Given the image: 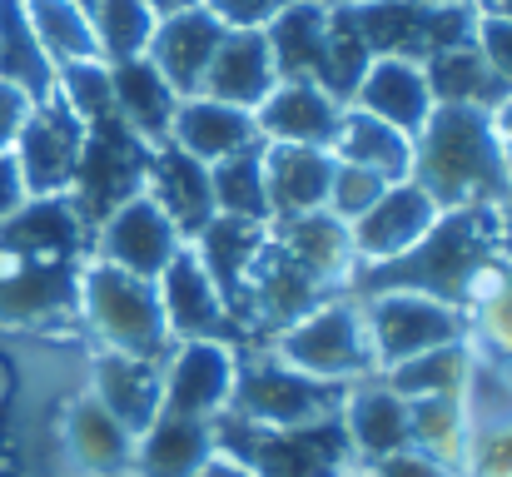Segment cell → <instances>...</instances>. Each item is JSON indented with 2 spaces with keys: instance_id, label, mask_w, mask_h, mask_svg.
Here are the masks:
<instances>
[{
  "instance_id": "obj_1",
  "label": "cell",
  "mask_w": 512,
  "mask_h": 477,
  "mask_svg": "<svg viewBox=\"0 0 512 477\" xmlns=\"http://www.w3.org/2000/svg\"><path fill=\"white\" fill-rule=\"evenodd\" d=\"M498 249V204H473V209H443L433 229L398 259L383 264H358L348 274V289L358 299L373 294H428L438 304L463 309L488 274V259Z\"/></svg>"
},
{
  "instance_id": "obj_2",
  "label": "cell",
  "mask_w": 512,
  "mask_h": 477,
  "mask_svg": "<svg viewBox=\"0 0 512 477\" xmlns=\"http://www.w3.org/2000/svg\"><path fill=\"white\" fill-rule=\"evenodd\" d=\"M408 179L438 209H473V204H508L512 169L503 140L493 130V110L473 105H433L413 140Z\"/></svg>"
},
{
  "instance_id": "obj_3",
  "label": "cell",
  "mask_w": 512,
  "mask_h": 477,
  "mask_svg": "<svg viewBox=\"0 0 512 477\" xmlns=\"http://www.w3.org/2000/svg\"><path fill=\"white\" fill-rule=\"evenodd\" d=\"M214 438L254 477H339L353 458L343 418H319V423H299V428H264L239 413H224L214 423Z\"/></svg>"
},
{
  "instance_id": "obj_4",
  "label": "cell",
  "mask_w": 512,
  "mask_h": 477,
  "mask_svg": "<svg viewBox=\"0 0 512 477\" xmlns=\"http://www.w3.org/2000/svg\"><path fill=\"white\" fill-rule=\"evenodd\" d=\"M150 155H155V145L145 135H135L115 110L85 125L80 164H75V179H70V204H75V214H80V224L90 234L120 204H130L135 194H145Z\"/></svg>"
},
{
  "instance_id": "obj_5",
  "label": "cell",
  "mask_w": 512,
  "mask_h": 477,
  "mask_svg": "<svg viewBox=\"0 0 512 477\" xmlns=\"http://www.w3.org/2000/svg\"><path fill=\"white\" fill-rule=\"evenodd\" d=\"M478 5L468 0H358L348 5V20L358 25L363 45L393 60H413L423 65L438 50L468 45L478 30Z\"/></svg>"
},
{
  "instance_id": "obj_6",
  "label": "cell",
  "mask_w": 512,
  "mask_h": 477,
  "mask_svg": "<svg viewBox=\"0 0 512 477\" xmlns=\"http://www.w3.org/2000/svg\"><path fill=\"white\" fill-rule=\"evenodd\" d=\"M80 314L90 318V328L115 353L165 358V348H170V323L160 309L155 279L125 274L115 264H90L80 274Z\"/></svg>"
},
{
  "instance_id": "obj_7",
  "label": "cell",
  "mask_w": 512,
  "mask_h": 477,
  "mask_svg": "<svg viewBox=\"0 0 512 477\" xmlns=\"http://www.w3.org/2000/svg\"><path fill=\"white\" fill-rule=\"evenodd\" d=\"M343 398H348L343 383L309 378V373L289 368L284 358H249L244 368H234L229 413L264 423V428H299V423L339 418Z\"/></svg>"
},
{
  "instance_id": "obj_8",
  "label": "cell",
  "mask_w": 512,
  "mask_h": 477,
  "mask_svg": "<svg viewBox=\"0 0 512 477\" xmlns=\"http://www.w3.org/2000/svg\"><path fill=\"white\" fill-rule=\"evenodd\" d=\"M329 284H319L274 234L264 239V249L254 254L234 304H229V318L239 333H284L294 328L304 314H314L324 304Z\"/></svg>"
},
{
  "instance_id": "obj_9",
  "label": "cell",
  "mask_w": 512,
  "mask_h": 477,
  "mask_svg": "<svg viewBox=\"0 0 512 477\" xmlns=\"http://www.w3.org/2000/svg\"><path fill=\"white\" fill-rule=\"evenodd\" d=\"M279 358L309 378H329V383H343V378H358L373 368V348H368V328H363V314L353 304H319L314 314H304L294 328L279 333Z\"/></svg>"
},
{
  "instance_id": "obj_10",
  "label": "cell",
  "mask_w": 512,
  "mask_h": 477,
  "mask_svg": "<svg viewBox=\"0 0 512 477\" xmlns=\"http://www.w3.org/2000/svg\"><path fill=\"white\" fill-rule=\"evenodd\" d=\"M373 363H403L443 343H463V309L438 304L428 294H373L363 309Z\"/></svg>"
},
{
  "instance_id": "obj_11",
  "label": "cell",
  "mask_w": 512,
  "mask_h": 477,
  "mask_svg": "<svg viewBox=\"0 0 512 477\" xmlns=\"http://www.w3.org/2000/svg\"><path fill=\"white\" fill-rule=\"evenodd\" d=\"M80 145H85V120L60 95L30 105V115H25L15 145H10L20 184H25V199L65 194L70 179H75V164H80Z\"/></svg>"
},
{
  "instance_id": "obj_12",
  "label": "cell",
  "mask_w": 512,
  "mask_h": 477,
  "mask_svg": "<svg viewBox=\"0 0 512 477\" xmlns=\"http://www.w3.org/2000/svg\"><path fill=\"white\" fill-rule=\"evenodd\" d=\"M80 314L75 259H5L0 254V318L25 328H50Z\"/></svg>"
},
{
  "instance_id": "obj_13",
  "label": "cell",
  "mask_w": 512,
  "mask_h": 477,
  "mask_svg": "<svg viewBox=\"0 0 512 477\" xmlns=\"http://www.w3.org/2000/svg\"><path fill=\"white\" fill-rule=\"evenodd\" d=\"M95 234H100V264H115L140 279H160L165 264L184 249L179 229L165 219V209L150 194H135L130 204H120Z\"/></svg>"
},
{
  "instance_id": "obj_14",
  "label": "cell",
  "mask_w": 512,
  "mask_h": 477,
  "mask_svg": "<svg viewBox=\"0 0 512 477\" xmlns=\"http://www.w3.org/2000/svg\"><path fill=\"white\" fill-rule=\"evenodd\" d=\"M443 209L413 184V179H398L378 194L373 209H363L353 224H348V239H353V259L363 264H383V259H398L408 254L438 219Z\"/></svg>"
},
{
  "instance_id": "obj_15",
  "label": "cell",
  "mask_w": 512,
  "mask_h": 477,
  "mask_svg": "<svg viewBox=\"0 0 512 477\" xmlns=\"http://www.w3.org/2000/svg\"><path fill=\"white\" fill-rule=\"evenodd\" d=\"M155 289H160V309H165L170 333H179L184 343H194V338H214V343L239 338L234 318L224 309L214 279L204 274V264L194 259V249H179L174 254L170 264H165V274L155 279Z\"/></svg>"
},
{
  "instance_id": "obj_16",
  "label": "cell",
  "mask_w": 512,
  "mask_h": 477,
  "mask_svg": "<svg viewBox=\"0 0 512 477\" xmlns=\"http://www.w3.org/2000/svg\"><path fill=\"white\" fill-rule=\"evenodd\" d=\"M234 353L214 338H194L170 358L165 378V408L160 413H184V418H214L229 408L234 393Z\"/></svg>"
},
{
  "instance_id": "obj_17",
  "label": "cell",
  "mask_w": 512,
  "mask_h": 477,
  "mask_svg": "<svg viewBox=\"0 0 512 477\" xmlns=\"http://www.w3.org/2000/svg\"><path fill=\"white\" fill-rule=\"evenodd\" d=\"M343 105L319 90L314 80H279L274 95L254 110V125H259V140L269 145H314V150H329L334 135H339Z\"/></svg>"
},
{
  "instance_id": "obj_18",
  "label": "cell",
  "mask_w": 512,
  "mask_h": 477,
  "mask_svg": "<svg viewBox=\"0 0 512 477\" xmlns=\"http://www.w3.org/2000/svg\"><path fill=\"white\" fill-rule=\"evenodd\" d=\"M90 229L80 224L70 194H35L0 224L5 259H80Z\"/></svg>"
},
{
  "instance_id": "obj_19",
  "label": "cell",
  "mask_w": 512,
  "mask_h": 477,
  "mask_svg": "<svg viewBox=\"0 0 512 477\" xmlns=\"http://www.w3.org/2000/svg\"><path fill=\"white\" fill-rule=\"evenodd\" d=\"M279 85V70H274V55H269V40L264 30H224L209 70H204V90L209 100L219 105H239V110H259Z\"/></svg>"
},
{
  "instance_id": "obj_20",
  "label": "cell",
  "mask_w": 512,
  "mask_h": 477,
  "mask_svg": "<svg viewBox=\"0 0 512 477\" xmlns=\"http://www.w3.org/2000/svg\"><path fill=\"white\" fill-rule=\"evenodd\" d=\"M219 40H224V25H219L204 5H194V10L165 15V20L155 25V35H150V50H145V55L160 65V75L174 85V95H179V100H189V95H199V90H204V70H209V60H214Z\"/></svg>"
},
{
  "instance_id": "obj_21",
  "label": "cell",
  "mask_w": 512,
  "mask_h": 477,
  "mask_svg": "<svg viewBox=\"0 0 512 477\" xmlns=\"http://www.w3.org/2000/svg\"><path fill=\"white\" fill-rule=\"evenodd\" d=\"M334 150L314 145H264V189H269V224L314 214L329 204L334 184Z\"/></svg>"
},
{
  "instance_id": "obj_22",
  "label": "cell",
  "mask_w": 512,
  "mask_h": 477,
  "mask_svg": "<svg viewBox=\"0 0 512 477\" xmlns=\"http://www.w3.org/2000/svg\"><path fill=\"white\" fill-rule=\"evenodd\" d=\"M150 199L165 209L179 239H194L219 209H214V184H209V164L194 155H184L179 145H155L150 155Z\"/></svg>"
},
{
  "instance_id": "obj_23",
  "label": "cell",
  "mask_w": 512,
  "mask_h": 477,
  "mask_svg": "<svg viewBox=\"0 0 512 477\" xmlns=\"http://www.w3.org/2000/svg\"><path fill=\"white\" fill-rule=\"evenodd\" d=\"M95 403L130 433L140 438L160 408H165V378L155 368V358H130V353H100L95 363Z\"/></svg>"
},
{
  "instance_id": "obj_24",
  "label": "cell",
  "mask_w": 512,
  "mask_h": 477,
  "mask_svg": "<svg viewBox=\"0 0 512 477\" xmlns=\"http://www.w3.org/2000/svg\"><path fill=\"white\" fill-rule=\"evenodd\" d=\"M353 105L368 110V115H378L383 125L403 130L408 140H413V135L423 130V120L433 115V95H428L423 65L393 60V55H378V60L363 70V80H358V90H353Z\"/></svg>"
},
{
  "instance_id": "obj_25",
  "label": "cell",
  "mask_w": 512,
  "mask_h": 477,
  "mask_svg": "<svg viewBox=\"0 0 512 477\" xmlns=\"http://www.w3.org/2000/svg\"><path fill=\"white\" fill-rule=\"evenodd\" d=\"M170 145H179L184 155L204 159V164H214V159L239 155V150L259 145V125H254V110L219 105V100H209V95H189V100H179V110H174Z\"/></svg>"
},
{
  "instance_id": "obj_26",
  "label": "cell",
  "mask_w": 512,
  "mask_h": 477,
  "mask_svg": "<svg viewBox=\"0 0 512 477\" xmlns=\"http://www.w3.org/2000/svg\"><path fill=\"white\" fill-rule=\"evenodd\" d=\"M110 90H115V115L145 135L150 145H165L179 110L174 85L160 75V65L150 55H130V60H110Z\"/></svg>"
},
{
  "instance_id": "obj_27",
  "label": "cell",
  "mask_w": 512,
  "mask_h": 477,
  "mask_svg": "<svg viewBox=\"0 0 512 477\" xmlns=\"http://www.w3.org/2000/svg\"><path fill=\"white\" fill-rule=\"evenodd\" d=\"M264 40H269L279 80H314L324 65V40H329V0H289L264 25Z\"/></svg>"
},
{
  "instance_id": "obj_28",
  "label": "cell",
  "mask_w": 512,
  "mask_h": 477,
  "mask_svg": "<svg viewBox=\"0 0 512 477\" xmlns=\"http://www.w3.org/2000/svg\"><path fill=\"white\" fill-rule=\"evenodd\" d=\"M423 80H428L433 105H473V110H498V105L512 95L508 85L498 80V70L483 60L478 40L428 55V60H423Z\"/></svg>"
},
{
  "instance_id": "obj_29",
  "label": "cell",
  "mask_w": 512,
  "mask_h": 477,
  "mask_svg": "<svg viewBox=\"0 0 512 477\" xmlns=\"http://www.w3.org/2000/svg\"><path fill=\"white\" fill-rule=\"evenodd\" d=\"M264 239H269V224L234 219V214H214V219L194 234V259H199V264H204V274L214 279V289H219L224 309L234 304V294H239V284H244V274H249L254 254L264 249Z\"/></svg>"
},
{
  "instance_id": "obj_30",
  "label": "cell",
  "mask_w": 512,
  "mask_h": 477,
  "mask_svg": "<svg viewBox=\"0 0 512 477\" xmlns=\"http://www.w3.org/2000/svg\"><path fill=\"white\" fill-rule=\"evenodd\" d=\"M274 239L319 279V284H339L353 274V239H348V224L329 209H314V214H294V219H274Z\"/></svg>"
},
{
  "instance_id": "obj_31",
  "label": "cell",
  "mask_w": 512,
  "mask_h": 477,
  "mask_svg": "<svg viewBox=\"0 0 512 477\" xmlns=\"http://www.w3.org/2000/svg\"><path fill=\"white\" fill-rule=\"evenodd\" d=\"M329 150H334V159H343V164H363V169L383 174L388 184L408 179V169H413V140H408L403 130L383 125L378 115L358 110V105L343 110L339 135H334Z\"/></svg>"
},
{
  "instance_id": "obj_32",
  "label": "cell",
  "mask_w": 512,
  "mask_h": 477,
  "mask_svg": "<svg viewBox=\"0 0 512 477\" xmlns=\"http://www.w3.org/2000/svg\"><path fill=\"white\" fill-rule=\"evenodd\" d=\"M140 473L145 477H194L209 463L214 428L209 418H184V413H160L140 433Z\"/></svg>"
},
{
  "instance_id": "obj_33",
  "label": "cell",
  "mask_w": 512,
  "mask_h": 477,
  "mask_svg": "<svg viewBox=\"0 0 512 477\" xmlns=\"http://www.w3.org/2000/svg\"><path fill=\"white\" fill-rule=\"evenodd\" d=\"M0 80L25 90L30 105L55 95V65L30 30L25 0H0Z\"/></svg>"
},
{
  "instance_id": "obj_34",
  "label": "cell",
  "mask_w": 512,
  "mask_h": 477,
  "mask_svg": "<svg viewBox=\"0 0 512 477\" xmlns=\"http://www.w3.org/2000/svg\"><path fill=\"white\" fill-rule=\"evenodd\" d=\"M348 443L363 453V458H388V453H403L408 438H413V418H408V403L373 383V388H358L348 398Z\"/></svg>"
},
{
  "instance_id": "obj_35",
  "label": "cell",
  "mask_w": 512,
  "mask_h": 477,
  "mask_svg": "<svg viewBox=\"0 0 512 477\" xmlns=\"http://www.w3.org/2000/svg\"><path fill=\"white\" fill-rule=\"evenodd\" d=\"M25 15H30V30L55 70L80 65V60H105L95 25H90V10H80L75 0H25Z\"/></svg>"
},
{
  "instance_id": "obj_36",
  "label": "cell",
  "mask_w": 512,
  "mask_h": 477,
  "mask_svg": "<svg viewBox=\"0 0 512 477\" xmlns=\"http://www.w3.org/2000/svg\"><path fill=\"white\" fill-rule=\"evenodd\" d=\"M209 184H214V209L234 214V219H254L269 224V189H264V140L224 155L209 164Z\"/></svg>"
},
{
  "instance_id": "obj_37",
  "label": "cell",
  "mask_w": 512,
  "mask_h": 477,
  "mask_svg": "<svg viewBox=\"0 0 512 477\" xmlns=\"http://www.w3.org/2000/svg\"><path fill=\"white\" fill-rule=\"evenodd\" d=\"M368 65H373V50L363 45L358 25L348 20V5H334V0H329V40H324V65H319L314 85L329 90L339 105H348Z\"/></svg>"
},
{
  "instance_id": "obj_38",
  "label": "cell",
  "mask_w": 512,
  "mask_h": 477,
  "mask_svg": "<svg viewBox=\"0 0 512 477\" xmlns=\"http://www.w3.org/2000/svg\"><path fill=\"white\" fill-rule=\"evenodd\" d=\"M90 25H95V40H100L105 60H130V55L150 50V35H155L160 15L145 0H95Z\"/></svg>"
},
{
  "instance_id": "obj_39",
  "label": "cell",
  "mask_w": 512,
  "mask_h": 477,
  "mask_svg": "<svg viewBox=\"0 0 512 477\" xmlns=\"http://www.w3.org/2000/svg\"><path fill=\"white\" fill-rule=\"evenodd\" d=\"M463 373H468L463 343H443V348H428V353H418V358L393 363L388 388H393L398 398H443V393H458Z\"/></svg>"
},
{
  "instance_id": "obj_40",
  "label": "cell",
  "mask_w": 512,
  "mask_h": 477,
  "mask_svg": "<svg viewBox=\"0 0 512 477\" xmlns=\"http://www.w3.org/2000/svg\"><path fill=\"white\" fill-rule=\"evenodd\" d=\"M70 443H75L80 463H90L100 473H115V468L130 463V433L95 398L75 403V413H70Z\"/></svg>"
},
{
  "instance_id": "obj_41",
  "label": "cell",
  "mask_w": 512,
  "mask_h": 477,
  "mask_svg": "<svg viewBox=\"0 0 512 477\" xmlns=\"http://www.w3.org/2000/svg\"><path fill=\"white\" fill-rule=\"evenodd\" d=\"M55 95L90 125L100 115L115 110V90H110V65L105 60H80V65H60L55 70Z\"/></svg>"
},
{
  "instance_id": "obj_42",
  "label": "cell",
  "mask_w": 512,
  "mask_h": 477,
  "mask_svg": "<svg viewBox=\"0 0 512 477\" xmlns=\"http://www.w3.org/2000/svg\"><path fill=\"white\" fill-rule=\"evenodd\" d=\"M388 189V179L383 174H373V169H363V164H334V184H329V214H339L343 224H353L363 209H373L378 204V194Z\"/></svg>"
},
{
  "instance_id": "obj_43",
  "label": "cell",
  "mask_w": 512,
  "mask_h": 477,
  "mask_svg": "<svg viewBox=\"0 0 512 477\" xmlns=\"http://www.w3.org/2000/svg\"><path fill=\"white\" fill-rule=\"evenodd\" d=\"M473 40H478L483 60L498 70V80H503V85L512 90V20L493 15V10H483V15H478V30H473Z\"/></svg>"
},
{
  "instance_id": "obj_44",
  "label": "cell",
  "mask_w": 512,
  "mask_h": 477,
  "mask_svg": "<svg viewBox=\"0 0 512 477\" xmlns=\"http://www.w3.org/2000/svg\"><path fill=\"white\" fill-rule=\"evenodd\" d=\"M289 0H204V10L224 30H264Z\"/></svg>"
},
{
  "instance_id": "obj_45",
  "label": "cell",
  "mask_w": 512,
  "mask_h": 477,
  "mask_svg": "<svg viewBox=\"0 0 512 477\" xmlns=\"http://www.w3.org/2000/svg\"><path fill=\"white\" fill-rule=\"evenodd\" d=\"M25 115H30L25 90H15V85H5V80H0V150H10V145H15V135H20Z\"/></svg>"
},
{
  "instance_id": "obj_46",
  "label": "cell",
  "mask_w": 512,
  "mask_h": 477,
  "mask_svg": "<svg viewBox=\"0 0 512 477\" xmlns=\"http://www.w3.org/2000/svg\"><path fill=\"white\" fill-rule=\"evenodd\" d=\"M378 477H443V468L428 453H388L378 458Z\"/></svg>"
},
{
  "instance_id": "obj_47",
  "label": "cell",
  "mask_w": 512,
  "mask_h": 477,
  "mask_svg": "<svg viewBox=\"0 0 512 477\" xmlns=\"http://www.w3.org/2000/svg\"><path fill=\"white\" fill-rule=\"evenodd\" d=\"M25 204V184H20V169H15V155L0 150V224Z\"/></svg>"
},
{
  "instance_id": "obj_48",
  "label": "cell",
  "mask_w": 512,
  "mask_h": 477,
  "mask_svg": "<svg viewBox=\"0 0 512 477\" xmlns=\"http://www.w3.org/2000/svg\"><path fill=\"white\" fill-rule=\"evenodd\" d=\"M493 130H498V140H503V155H508V169H512V95L493 110Z\"/></svg>"
},
{
  "instance_id": "obj_49",
  "label": "cell",
  "mask_w": 512,
  "mask_h": 477,
  "mask_svg": "<svg viewBox=\"0 0 512 477\" xmlns=\"http://www.w3.org/2000/svg\"><path fill=\"white\" fill-rule=\"evenodd\" d=\"M145 5H150V10H155V15L165 20V15H179V10H194V5H204V0H145Z\"/></svg>"
},
{
  "instance_id": "obj_50",
  "label": "cell",
  "mask_w": 512,
  "mask_h": 477,
  "mask_svg": "<svg viewBox=\"0 0 512 477\" xmlns=\"http://www.w3.org/2000/svg\"><path fill=\"white\" fill-rule=\"evenodd\" d=\"M194 477H254V473H244L239 463H204Z\"/></svg>"
},
{
  "instance_id": "obj_51",
  "label": "cell",
  "mask_w": 512,
  "mask_h": 477,
  "mask_svg": "<svg viewBox=\"0 0 512 477\" xmlns=\"http://www.w3.org/2000/svg\"><path fill=\"white\" fill-rule=\"evenodd\" d=\"M498 249L512 254V199H508V209H498Z\"/></svg>"
},
{
  "instance_id": "obj_52",
  "label": "cell",
  "mask_w": 512,
  "mask_h": 477,
  "mask_svg": "<svg viewBox=\"0 0 512 477\" xmlns=\"http://www.w3.org/2000/svg\"><path fill=\"white\" fill-rule=\"evenodd\" d=\"M488 10H493V15H503V20H512V0H493Z\"/></svg>"
},
{
  "instance_id": "obj_53",
  "label": "cell",
  "mask_w": 512,
  "mask_h": 477,
  "mask_svg": "<svg viewBox=\"0 0 512 477\" xmlns=\"http://www.w3.org/2000/svg\"><path fill=\"white\" fill-rule=\"evenodd\" d=\"M75 5H80V10H95V0H75Z\"/></svg>"
},
{
  "instance_id": "obj_54",
  "label": "cell",
  "mask_w": 512,
  "mask_h": 477,
  "mask_svg": "<svg viewBox=\"0 0 512 477\" xmlns=\"http://www.w3.org/2000/svg\"><path fill=\"white\" fill-rule=\"evenodd\" d=\"M468 5H478V10H488V5H493V0H468Z\"/></svg>"
},
{
  "instance_id": "obj_55",
  "label": "cell",
  "mask_w": 512,
  "mask_h": 477,
  "mask_svg": "<svg viewBox=\"0 0 512 477\" xmlns=\"http://www.w3.org/2000/svg\"><path fill=\"white\" fill-rule=\"evenodd\" d=\"M334 5H358V0H334Z\"/></svg>"
}]
</instances>
